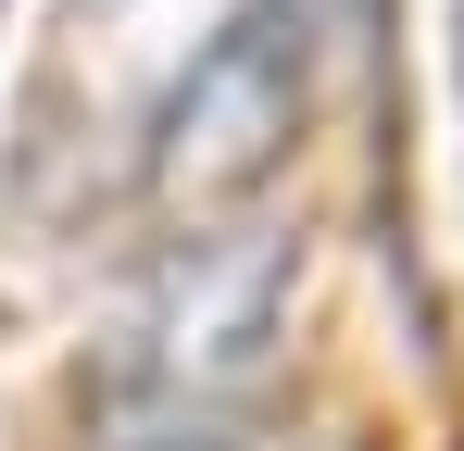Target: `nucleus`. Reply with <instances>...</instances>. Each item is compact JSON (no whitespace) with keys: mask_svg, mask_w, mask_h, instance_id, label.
<instances>
[{"mask_svg":"<svg viewBox=\"0 0 464 451\" xmlns=\"http://www.w3.org/2000/svg\"><path fill=\"white\" fill-rule=\"evenodd\" d=\"M326 88V0H238L214 25V51L176 75L151 139V188L163 201H238L276 176V150L314 126Z\"/></svg>","mask_w":464,"mask_h":451,"instance_id":"f03ea898","label":"nucleus"},{"mask_svg":"<svg viewBox=\"0 0 464 451\" xmlns=\"http://www.w3.org/2000/svg\"><path fill=\"white\" fill-rule=\"evenodd\" d=\"M88 451H238V414H101Z\"/></svg>","mask_w":464,"mask_h":451,"instance_id":"7ed1b4c3","label":"nucleus"},{"mask_svg":"<svg viewBox=\"0 0 464 451\" xmlns=\"http://www.w3.org/2000/svg\"><path fill=\"white\" fill-rule=\"evenodd\" d=\"M276 326H289V238L214 226L126 301L101 351V414H238V389L276 364Z\"/></svg>","mask_w":464,"mask_h":451,"instance_id":"f257e3e1","label":"nucleus"}]
</instances>
